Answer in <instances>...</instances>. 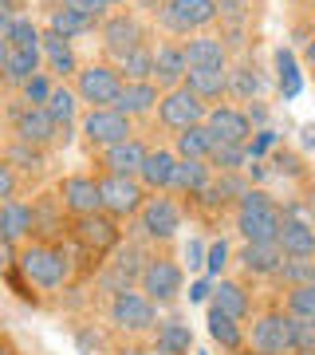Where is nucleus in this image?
<instances>
[{"label":"nucleus","instance_id":"nucleus-55","mask_svg":"<svg viewBox=\"0 0 315 355\" xmlns=\"http://www.w3.org/2000/svg\"><path fill=\"white\" fill-rule=\"evenodd\" d=\"M118 355H158V352H146V347H126V352H118Z\"/></svg>","mask_w":315,"mask_h":355},{"label":"nucleus","instance_id":"nucleus-13","mask_svg":"<svg viewBox=\"0 0 315 355\" xmlns=\"http://www.w3.org/2000/svg\"><path fill=\"white\" fill-rule=\"evenodd\" d=\"M60 202L71 217H87L102 209V193H99V178L87 174H71L60 182Z\"/></svg>","mask_w":315,"mask_h":355},{"label":"nucleus","instance_id":"nucleus-44","mask_svg":"<svg viewBox=\"0 0 315 355\" xmlns=\"http://www.w3.org/2000/svg\"><path fill=\"white\" fill-rule=\"evenodd\" d=\"M51 83L44 76H36V79H28L24 83V99H28V107H48V99H51Z\"/></svg>","mask_w":315,"mask_h":355},{"label":"nucleus","instance_id":"nucleus-18","mask_svg":"<svg viewBox=\"0 0 315 355\" xmlns=\"http://www.w3.org/2000/svg\"><path fill=\"white\" fill-rule=\"evenodd\" d=\"M146 146L138 139H126L111 150H102V166H107V174H123V178H138L142 166H146Z\"/></svg>","mask_w":315,"mask_h":355},{"label":"nucleus","instance_id":"nucleus-12","mask_svg":"<svg viewBox=\"0 0 315 355\" xmlns=\"http://www.w3.org/2000/svg\"><path fill=\"white\" fill-rule=\"evenodd\" d=\"M16 135L28 146H48V142H67L71 139V127H60L48 114V107H24L16 114Z\"/></svg>","mask_w":315,"mask_h":355},{"label":"nucleus","instance_id":"nucleus-48","mask_svg":"<svg viewBox=\"0 0 315 355\" xmlns=\"http://www.w3.org/2000/svg\"><path fill=\"white\" fill-rule=\"evenodd\" d=\"M16 261H20V253H16V241L0 237V272H12Z\"/></svg>","mask_w":315,"mask_h":355},{"label":"nucleus","instance_id":"nucleus-24","mask_svg":"<svg viewBox=\"0 0 315 355\" xmlns=\"http://www.w3.org/2000/svg\"><path fill=\"white\" fill-rule=\"evenodd\" d=\"M186 87L201 99H221L228 91V67H189Z\"/></svg>","mask_w":315,"mask_h":355},{"label":"nucleus","instance_id":"nucleus-17","mask_svg":"<svg viewBox=\"0 0 315 355\" xmlns=\"http://www.w3.org/2000/svg\"><path fill=\"white\" fill-rule=\"evenodd\" d=\"M102 48L123 60L126 51L142 48V24L134 20V16H126V12L123 16H111V20L102 24Z\"/></svg>","mask_w":315,"mask_h":355},{"label":"nucleus","instance_id":"nucleus-25","mask_svg":"<svg viewBox=\"0 0 315 355\" xmlns=\"http://www.w3.org/2000/svg\"><path fill=\"white\" fill-rule=\"evenodd\" d=\"M186 60H189V67H225L228 48L217 36H197L186 44Z\"/></svg>","mask_w":315,"mask_h":355},{"label":"nucleus","instance_id":"nucleus-42","mask_svg":"<svg viewBox=\"0 0 315 355\" xmlns=\"http://www.w3.org/2000/svg\"><path fill=\"white\" fill-rule=\"evenodd\" d=\"M291 340H296V355H315V320L291 316Z\"/></svg>","mask_w":315,"mask_h":355},{"label":"nucleus","instance_id":"nucleus-41","mask_svg":"<svg viewBox=\"0 0 315 355\" xmlns=\"http://www.w3.org/2000/svg\"><path fill=\"white\" fill-rule=\"evenodd\" d=\"M228 91L237 99H252V95H260V76L252 67H237V71H228Z\"/></svg>","mask_w":315,"mask_h":355},{"label":"nucleus","instance_id":"nucleus-8","mask_svg":"<svg viewBox=\"0 0 315 355\" xmlns=\"http://www.w3.org/2000/svg\"><path fill=\"white\" fill-rule=\"evenodd\" d=\"M181 284H186L181 265H177V261H165V257L146 261V268H142V277H138V288L150 296L154 304H170V300H177Z\"/></svg>","mask_w":315,"mask_h":355},{"label":"nucleus","instance_id":"nucleus-43","mask_svg":"<svg viewBox=\"0 0 315 355\" xmlns=\"http://www.w3.org/2000/svg\"><path fill=\"white\" fill-rule=\"evenodd\" d=\"M39 32H36V24H32V20H24V16H20V20H16L12 24V32H8V44H12V48H39Z\"/></svg>","mask_w":315,"mask_h":355},{"label":"nucleus","instance_id":"nucleus-53","mask_svg":"<svg viewBox=\"0 0 315 355\" xmlns=\"http://www.w3.org/2000/svg\"><path fill=\"white\" fill-rule=\"evenodd\" d=\"M138 4H142V8H150V12H162L170 0H138Z\"/></svg>","mask_w":315,"mask_h":355},{"label":"nucleus","instance_id":"nucleus-31","mask_svg":"<svg viewBox=\"0 0 315 355\" xmlns=\"http://www.w3.org/2000/svg\"><path fill=\"white\" fill-rule=\"evenodd\" d=\"M213 135H209V127H189L177 135V158H201V162H209V154H213Z\"/></svg>","mask_w":315,"mask_h":355},{"label":"nucleus","instance_id":"nucleus-34","mask_svg":"<svg viewBox=\"0 0 315 355\" xmlns=\"http://www.w3.org/2000/svg\"><path fill=\"white\" fill-rule=\"evenodd\" d=\"M91 28H95V20H87V16L71 12V8H51L48 32H55V36L71 40V36H83V32H91Z\"/></svg>","mask_w":315,"mask_h":355},{"label":"nucleus","instance_id":"nucleus-51","mask_svg":"<svg viewBox=\"0 0 315 355\" xmlns=\"http://www.w3.org/2000/svg\"><path fill=\"white\" fill-rule=\"evenodd\" d=\"M186 257H189V268L205 265V261H201V245H197V241H193V245H189V249H186Z\"/></svg>","mask_w":315,"mask_h":355},{"label":"nucleus","instance_id":"nucleus-23","mask_svg":"<svg viewBox=\"0 0 315 355\" xmlns=\"http://www.w3.org/2000/svg\"><path fill=\"white\" fill-rule=\"evenodd\" d=\"M0 233L8 237V241H20V237H32L36 233V209L24 202H4L0 205Z\"/></svg>","mask_w":315,"mask_h":355},{"label":"nucleus","instance_id":"nucleus-45","mask_svg":"<svg viewBox=\"0 0 315 355\" xmlns=\"http://www.w3.org/2000/svg\"><path fill=\"white\" fill-rule=\"evenodd\" d=\"M60 8H71V12L87 16V20H99L107 4H102V0H60Z\"/></svg>","mask_w":315,"mask_h":355},{"label":"nucleus","instance_id":"nucleus-32","mask_svg":"<svg viewBox=\"0 0 315 355\" xmlns=\"http://www.w3.org/2000/svg\"><path fill=\"white\" fill-rule=\"evenodd\" d=\"M39 76V48H12L8 51V64H4V79L12 83H28Z\"/></svg>","mask_w":315,"mask_h":355},{"label":"nucleus","instance_id":"nucleus-54","mask_svg":"<svg viewBox=\"0 0 315 355\" xmlns=\"http://www.w3.org/2000/svg\"><path fill=\"white\" fill-rule=\"evenodd\" d=\"M303 60H307V67H312V71H315V36L307 40V51H303Z\"/></svg>","mask_w":315,"mask_h":355},{"label":"nucleus","instance_id":"nucleus-1","mask_svg":"<svg viewBox=\"0 0 315 355\" xmlns=\"http://www.w3.org/2000/svg\"><path fill=\"white\" fill-rule=\"evenodd\" d=\"M16 268H20V277H24L28 284H36V288H60L63 280H67V272H71V261H67V253H63L60 245L32 241V245L20 249Z\"/></svg>","mask_w":315,"mask_h":355},{"label":"nucleus","instance_id":"nucleus-46","mask_svg":"<svg viewBox=\"0 0 315 355\" xmlns=\"http://www.w3.org/2000/svg\"><path fill=\"white\" fill-rule=\"evenodd\" d=\"M12 198H16V170L0 158V205L12 202Z\"/></svg>","mask_w":315,"mask_h":355},{"label":"nucleus","instance_id":"nucleus-14","mask_svg":"<svg viewBox=\"0 0 315 355\" xmlns=\"http://www.w3.org/2000/svg\"><path fill=\"white\" fill-rule=\"evenodd\" d=\"M205 127L213 135V142H233V146H249V135H252V119L237 107H213Z\"/></svg>","mask_w":315,"mask_h":355},{"label":"nucleus","instance_id":"nucleus-21","mask_svg":"<svg viewBox=\"0 0 315 355\" xmlns=\"http://www.w3.org/2000/svg\"><path fill=\"white\" fill-rule=\"evenodd\" d=\"M209 308H217V312H225V316H233V320H249L252 316V296L240 280H221L213 288V304Z\"/></svg>","mask_w":315,"mask_h":355},{"label":"nucleus","instance_id":"nucleus-5","mask_svg":"<svg viewBox=\"0 0 315 355\" xmlns=\"http://www.w3.org/2000/svg\"><path fill=\"white\" fill-rule=\"evenodd\" d=\"M249 347L252 355H291L296 352V340H291V316L288 312H264V316L252 324V336H249Z\"/></svg>","mask_w":315,"mask_h":355},{"label":"nucleus","instance_id":"nucleus-38","mask_svg":"<svg viewBox=\"0 0 315 355\" xmlns=\"http://www.w3.org/2000/svg\"><path fill=\"white\" fill-rule=\"evenodd\" d=\"M4 162L16 166V170H24V174H39V170H44V154H39V146L16 142L12 150H8V158H4Z\"/></svg>","mask_w":315,"mask_h":355},{"label":"nucleus","instance_id":"nucleus-56","mask_svg":"<svg viewBox=\"0 0 315 355\" xmlns=\"http://www.w3.org/2000/svg\"><path fill=\"white\" fill-rule=\"evenodd\" d=\"M0 355H16V347H12V340H0Z\"/></svg>","mask_w":315,"mask_h":355},{"label":"nucleus","instance_id":"nucleus-33","mask_svg":"<svg viewBox=\"0 0 315 355\" xmlns=\"http://www.w3.org/2000/svg\"><path fill=\"white\" fill-rule=\"evenodd\" d=\"M118 71L126 76V83H150L154 79V51L146 44L134 51H126L123 60H118Z\"/></svg>","mask_w":315,"mask_h":355},{"label":"nucleus","instance_id":"nucleus-40","mask_svg":"<svg viewBox=\"0 0 315 355\" xmlns=\"http://www.w3.org/2000/svg\"><path fill=\"white\" fill-rule=\"evenodd\" d=\"M48 114L60 123V127H71V114H75V95L67 87H55L48 99Z\"/></svg>","mask_w":315,"mask_h":355},{"label":"nucleus","instance_id":"nucleus-26","mask_svg":"<svg viewBox=\"0 0 315 355\" xmlns=\"http://www.w3.org/2000/svg\"><path fill=\"white\" fill-rule=\"evenodd\" d=\"M205 186H209V162H201V158H181L177 170H174V186H170V190L193 198V193H201Z\"/></svg>","mask_w":315,"mask_h":355},{"label":"nucleus","instance_id":"nucleus-29","mask_svg":"<svg viewBox=\"0 0 315 355\" xmlns=\"http://www.w3.org/2000/svg\"><path fill=\"white\" fill-rule=\"evenodd\" d=\"M189 347H193V331H189V324H181V320H165V324H158V347H154L158 355H189Z\"/></svg>","mask_w":315,"mask_h":355},{"label":"nucleus","instance_id":"nucleus-9","mask_svg":"<svg viewBox=\"0 0 315 355\" xmlns=\"http://www.w3.org/2000/svg\"><path fill=\"white\" fill-rule=\"evenodd\" d=\"M75 76H79V99L91 103V107H114L126 87L123 76L107 64H91L83 71H75Z\"/></svg>","mask_w":315,"mask_h":355},{"label":"nucleus","instance_id":"nucleus-22","mask_svg":"<svg viewBox=\"0 0 315 355\" xmlns=\"http://www.w3.org/2000/svg\"><path fill=\"white\" fill-rule=\"evenodd\" d=\"M177 158L174 150H150L146 154V166H142L138 182L146 186V190H170L174 186V170H177Z\"/></svg>","mask_w":315,"mask_h":355},{"label":"nucleus","instance_id":"nucleus-7","mask_svg":"<svg viewBox=\"0 0 315 355\" xmlns=\"http://www.w3.org/2000/svg\"><path fill=\"white\" fill-rule=\"evenodd\" d=\"M217 16H221L217 12V0H170L162 12H158V20L170 32H177V36H189V32L209 28Z\"/></svg>","mask_w":315,"mask_h":355},{"label":"nucleus","instance_id":"nucleus-4","mask_svg":"<svg viewBox=\"0 0 315 355\" xmlns=\"http://www.w3.org/2000/svg\"><path fill=\"white\" fill-rule=\"evenodd\" d=\"M158 119H162L170 130H189V127H201L205 119H209V107H205L201 95H193V91L181 83V87L165 91L162 103H158Z\"/></svg>","mask_w":315,"mask_h":355},{"label":"nucleus","instance_id":"nucleus-52","mask_svg":"<svg viewBox=\"0 0 315 355\" xmlns=\"http://www.w3.org/2000/svg\"><path fill=\"white\" fill-rule=\"evenodd\" d=\"M8 51H12V44L0 36V71H4V64H8Z\"/></svg>","mask_w":315,"mask_h":355},{"label":"nucleus","instance_id":"nucleus-50","mask_svg":"<svg viewBox=\"0 0 315 355\" xmlns=\"http://www.w3.org/2000/svg\"><path fill=\"white\" fill-rule=\"evenodd\" d=\"M12 24H16V20L8 16V8H4V0H0V36H4V40H8V32H12Z\"/></svg>","mask_w":315,"mask_h":355},{"label":"nucleus","instance_id":"nucleus-19","mask_svg":"<svg viewBox=\"0 0 315 355\" xmlns=\"http://www.w3.org/2000/svg\"><path fill=\"white\" fill-rule=\"evenodd\" d=\"M189 76V60H186V48H177V44H162V48L154 51V79L162 83V87H181V79Z\"/></svg>","mask_w":315,"mask_h":355},{"label":"nucleus","instance_id":"nucleus-27","mask_svg":"<svg viewBox=\"0 0 315 355\" xmlns=\"http://www.w3.org/2000/svg\"><path fill=\"white\" fill-rule=\"evenodd\" d=\"M154 103H162L158 99V83H126L123 95H118V103H114V111H123V114H146L154 107Z\"/></svg>","mask_w":315,"mask_h":355},{"label":"nucleus","instance_id":"nucleus-35","mask_svg":"<svg viewBox=\"0 0 315 355\" xmlns=\"http://www.w3.org/2000/svg\"><path fill=\"white\" fill-rule=\"evenodd\" d=\"M39 44H44V51H48L51 71H60V76H71V71H75V51H71V44H67L63 36L48 32V36L39 40Z\"/></svg>","mask_w":315,"mask_h":355},{"label":"nucleus","instance_id":"nucleus-11","mask_svg":"<svg viewBox=\"0 0 315 355\" xmlns=\"http://www.w3.org/2000/svg\"><path fill=\"white\" fill-rule=\"evenodd\" d=\"M83 135H87L95 146L111 150V146L130 139V114L114 111V107H91V114L83 119Z\"/></svg>","mask_w":315,"mask_h":355},{"label":"nucleus","instance_id":"nucleus-20","mask_svg":"<svg viewBox=\"0 0 315 355\" xmlns=\"http://www.w3.org/2000/svg\"><path fill=\"white\" fill-rule=\"evenodd\" d=\"M276 241L284 257H315V225L300 221V217H284V229H280Z\"/></svg>","mask_w":315,"mask_h":355},{"label":"nucleus","instance_id":"nucleus-57","mask_svg":"<svg viewBox=\"0 0 315 355\" xmlns=\"http://www.w3.org/2000/svg\"><path fill=\"white\" fill-rule=\"evenodd\" d=\"M102 4H123V0H102Z\"/></svg>","mask_w":315,"mask_h":355},{"label":"nucleus","instance_id":"nucleus-49","mask_svg":"<svg viewBox=\"0 0 315 355\" xmlns=\"http://www.w3.org/2000/svg\"><path fill=\"white\" fill-rule=\"evenodd\" d=\"M205 257H209V261H205V265H209V272H221V268H225V261H228V245H225V241H217Z\"/></svg>","mask_w":315,"mask_h":355},{"label":"nucleus","instance_id":"nucleus-58","mask_svg":"<svg viewBox=\"0 0 315 355\" xmlns=\"http://www.w3.org/2000/svg\"><path fill=\"white\" fill-rule=\"evenodd\" d=\"M0 237H4V233H0Z\"/></svg>","mask_w":315,"mask_h":355},{"label":"nucleus","instance_id":"nucleus-59","mask_svg":"<svg viewBox=\"0 0 315 355\" xmlns=\"http://www.w3.org/2000/svg\"><path fill=\"white\" fill-rule=\"evenodd\" d=\"M291 355H296V352H291Z\"/></svg>","mask_w":315,"mask_h":355},{"label":"nucleus","instance_id":"nucleus-2","mask_svg":"<svg viewBox=\"0 0 315 355\" xmlns=\"http://www.w3.org/2000/svg\"><path fill=\"white\" fill-rule=\"evenodd\" d=\"M284 217L288 214H280V205L264 190H249L237 205V229L244 241H276Z\"/></svg>","mask_w":315,"mask_h":355},{"label":"nucleus","instance_id":"nucleus-3","mask_svg":"<svg viewBox=\"0 0 315 355\" xmlns=\"http://www.w3.org/2000/svg\"><path fill=\"white\" fill-rule=\"evenodd\" d=\"M99 193H102V214H111V217H134V214H142V205L150 202L146 186L138 178H123V174H102Z\"/></svg>","mask_w":315,"mask_h":355},{"label":"nucleus","instance_id":"nucleus-30","mask_svg":"<svg viewBox=\"0 0 315 355\" xmlns=\"http://www.w3.org/2000/svg\"><path fill=\"white\" fill-rule=\"evenodd\" d=\"M276 284L284 288H300V284H315V257H284V265L276 268Z\"/></svg>","mask_w":315,"mask_h":355},{"label":"nucleus","instance_id":"nucleus-15","mask_svg":"<svg viewBox=\"0 0 315 355\" xmlns=\"http://www.w3.org/2000/svg\"><path fill=\"white\" fill-rule=\"evenodd\" d=\"M138 221H142V229H146V237H154V241H170L177 229H181V209H177L170 198H150V202L142 205Z\"/></svg>","mask_w":315,"mask_h":355},{"label":"nucleus","instance_id":"nucleus-47","mask_svg":"<svg viewBox=\"0 0 315 355\" xmlns=\"http://www.w3.org/2000/svg\"><path fill=\"white\" fill-rule=\"evenodd\" d=\"M217 12L225 16V20H233V24H240L244 12H249V0H217Z\"/></svg>","mask_w":315,"mask_h":355},{"label":"nucleus","instance_id":"nucleus-39","mask_svg":"<svg viewBox=\"0 0 315 355\" xmlns=\"http://www.w3.org/2000/svg\"><path fill=\"white\" fill-rule=\"evenodd\" d=\"M276 67H280V91L288 95V99H296L300 95V71H296V60H291V51L288 48H280L276 51Z\"/></svg>","mask_w":315,"mask_h":355},{"label":"nucleus","instance_id":"nucleus-37","mask_svg":"<svg viewBox=\"0 0 315 355\" xmlns=\"http://www.w3.org/2000/svg\"><path fill=\"white\" fill-rule=\"evenodd\" d=\"M244 154L249 146H233V142H217L213 154H209V166H217L221 174H237L240 166H244Z\"/></svg>","mask_w":315,"mask_h":355},{"label":"nucleus","instance_id":"nucleus-10","mask_svg":"<svg viewBox=\"0 0 315 355\" xmlns=\"http://www.w3.org/2000/svg\"><path fill=\"white\" fill-rule=\"evenodd\" d=\"M75 241L87 249L91 257H102V253H111L114 245L123 241V229H118V221H114L111 214H87V217H75Z\"/></svg>","mask_w":315,"mask_h":355},{"label":"nucleus","instance_id":"nucleus-6","mask_svg":"<svg viewBox=\"0 0 315 355\" xmlns=\"http://www.w3.org/2000/svg\"><path fill=\"white\" fill-rule=\"evenodd\" d=\"M111 320L123 331H150L158 328V304L142 288H123L111 300Z\"/></svg>","mask_w":315,"mask_h":355},{"label":"nucleus","instance_id":"nucleus-36","mask_svg":"<svg viewBox=\"0 0 315 355\" xmlns=\"http://www.w3.org/2000/svg\"><path fill=\"white\" fill-rule=\"evenodd\" d=\"M284 312L300 320H315V284H300V288H288L284 296Z\"/></svg>","mask_w":315,"mask_h":355},{"label":"nucleus","instance_id":"nucleus-28","mask_svg":"<svg viewBox=\"0 0 315 355\" xmlns=\"http://www.w3.org/2000/svg\"><path fill=\"white\" fill-rule=\"evenodd\" d=\"M209 336H213V343H221V352H240L244 347V331H240V320L225 316V312H217V308H209Z\"/></svg>","mask_w":315,"mask_h":355},{"label":"nucleus","instance_id":"nucleus-16","mask_svg":"<svg viewBox=\"0 0 315 355\" xmlns=\"http://www.w3.org/2000/svg\"><path fill=\"white\" fill-rule=\"evenodd\" d=\"M240 268L249 272V277H276V268L284 265V249L280 241H244V249L237 253Z\"/></svg>","mask_w":315,"mask_h":355}]
</instances>
